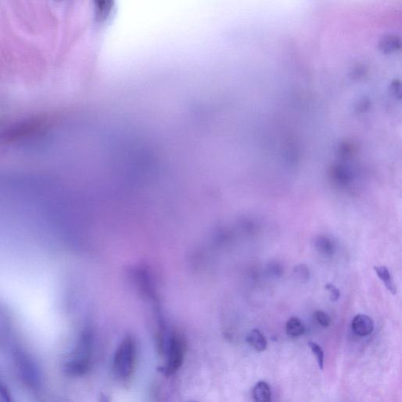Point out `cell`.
I'll use <instances>...</instances> for the list:
<instances>
[{"mask_svg":"<svg viewBox=\"0 0 402 402\" xmlns=\"http://www.w3.org/2000/svg\"><path fill=\"white\" fill-rule=\"evenodd\" d=\"M137 347L133 338L127 336L119 346L114 355L112 371L117 379L128 380L136 369Z\"/></svg>","mask_w":402,"mask_h":402,"instance_id":"1","label":"cell"},{"mask_svg":"<svg viewBox=\"0 0 402 402\" xmlns=\"http://www.w3.org/2000/svg\"><path fill=\"white\" fill-rule=\"evenodd\" d=\"M186 351V343L183 336L179 333L172 334L167 344V362L164 372L167 376L177 372L182 366Z\"/></svg>","mask_w":402,"mask_h":402,"instance_id":"2","label":"cell"},{"mask_svg":"<svg viewBox=\"0 0 402 402\" xmlns=\"http://www.w3.org/2000/svg\"><path fill=\"white\" fill-rule=\"evenodd\" d=\"M351 326L353 331L357 336H369L374 330L373 320L370 317L364 314H358L354 317Z\"/></svg>","mask_w":402,"mask_h":402,"instance_id":"3","label":"cell"},{"mask_svg":"<svg viewBox=\"0 0 402 402\" xmlns=\"http://www.w3.org/2000/svg\"><path fill=\"white\" fill-rule=\"evenodd\" d=\"M374 271L377 274L379 278L382 280L387 290L389 291L392 295L395 296L397 294V288L394 284V279L390 272L388 268L386 266H374Z\"/></svg>","mask_w":402,"mask_h":402,"instance_id":"4","label":"cell"},{"mask_svg":"<svg viewBox=\"0 0 402 402\" xmlns=\"http://www.w3.org/2000/svg\"><path fill=\"white\" fill-rule=\"evenodd\" d=\"M249 345L258 352H262L267 347V341L263 334L259 329H253L247 337Z\"/></svg>","mask_w":402,"mask_h":402,"instance_id":"5","label":"cell"},{"mask_svg":"<svg viewBox=\"0 0 402 402\" xmlns=\"http://www.w3.org/2000/svg\"><path fill=\"white\" fill-rule=\"evenodd\" d=\"M254 400L258 402H268L271 400V390L266 382L260 381L258 382L252 391Z\"/></svg>","mask_w":402,"mask_h":402,"instance_id":"6","label":"cell"},{"mask_svg":"<svg viewBox=\"0 0 402 402\" xmlns=\"http://www.w3.org/2000/svg\"><path fill=\"white\" fill-rule=\"evenodd\" d=\"M96 15L102 22L109 17L114 6V0H94Z\"/></svg>","mask_w":402,"mask_h":402,"instance_id":"7","label":"cell"},{"mask_svg":"<svg viewBox=\"0 0 402 402\" xmlns=\"http://www.w3.org/2000/svg\"><path fill=\"white\" fill-rule=\"evenodd\" d=\"M286 332L291 337H298L305 332V326L300 319L298 317H291L285 326Z\"/></svg>","mask_w":402,"mask_h":402,"instance_id":"8","label":"cell"},{"mask_svg":"<svg viewBox=\"0 0 402 402\" xmlns=\"http://www.w3.org/2000/svg\"><path fill=\"white\" fill-rule=\"evenodd\" d=\"M315 247L317 252L324 256H331L335 252V246L329 239L319 237L315 240Z\"/></svg>","mask_w":402,"mask_h":402,"instance_id":"9","label":"cell"},{"mask_svg":"<svg viewBox=\"0 0 402 402\" xmlns=\"http://www.w3.org/2000/svg\"><path fill=\"white\" fill-rule=\"evenodd\" d=\"M308 346L311 348V351L313 354L315 355L316 359H317V364H318L319 369L320 370L324 369V354L322 348L318 344L314 342H308Z\"/></svg>","mask_w":402,"mask_h":402,"instance_id":"10","label":"cell"},{"mask_svg":"<svg viewBox=\"0 0 402 402\" xmlns=\"http://www.w3.org/2000/svg\"><path fill=\"white\" fill-rule=\"evenodd\" d=\"M294 274L296 278L301 282H305L310 277V271L308 267L303 264L296 265L294 269Z\"/></svg>","mask_w":402,"mask_h":402,"instance_id":"11","label":"cell"},{"mask_svg":"<svg viewBox=\"0 0 402 402\" xmlns=\"http://www.w3.org/2000/svg\"><path fill=\"white\" fill-rule=\"evenodd\" d=\"M314 319L318 323L320 326H323V327H329L332 322L331 317H329V314L327 313L324 312L323 311H317L314 313Z\"/></svg>","mask_w":402,"mask_h":402,"instance_id":"12","label":"cell"},{"mask_svg":"<svg viewBox=\"0 0 402 402\" xmlns=\"http://www.w3.org/2000/svg\"><path fill=\"white\" fill-rule=\"evenodd\" d=\"M326 289L329 292V297L332 302H336L340 298V291L339 289L332 284H328L326 285Z\"/></svg>","mask_w":402,"mask_h":402,"instance_id":"13","label":"cell"},{"mask_svg":"<svg viewBox=\"0 0 402 402\" xmlns=\"http://www.w3.org/2000/svg\"><path fill=\"white\" fill-rule=\"evenodd\" d=\"M271 272L272 273V274H275V275H280V274L282 273V269H281L280 265L274 264L271 268Z\"/></svg>","mask_w":402,"mask_h":402,"instance_id":"14","label":"cell"}]
</instances>
